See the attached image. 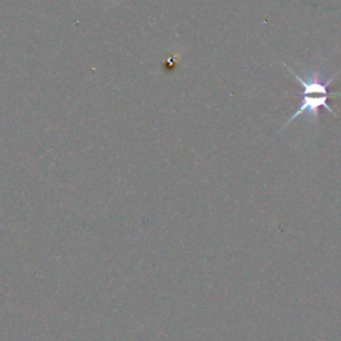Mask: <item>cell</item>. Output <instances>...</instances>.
Returning a JSON list of instances; mask_svg holds the SVG:
<instances>
[{
	"label": "cell",
	"instance_id": "6da1fadb",
	"mask_svg": "<svg viewBox=\"0 0 341 341\" xmlns=\"http://www.w3.org/2000/svg\"><path fill=\"white\" fill-rule=\"evenodd\" d=\"M329 97L332 96H325V95H300V105H298L297 111L288 119L287 123L283 125V129L287 128L292 121L296 120L301 115H308V117L312 119V120H317L320 108H325L328 112H330L333 116L337 117V113L334 112L332 107H329V104H328Z\"/></svg>",
	"mask_w": 341,
	"mask_h": 341
}]
</instances>
